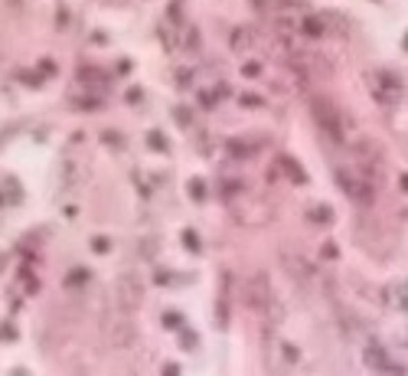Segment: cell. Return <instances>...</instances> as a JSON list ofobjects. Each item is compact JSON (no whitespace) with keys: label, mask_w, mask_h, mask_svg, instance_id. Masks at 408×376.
Masks as SVG:
<instances>
[{"label":"cell","mask_w":408,"mask_h":376,"mask_svg":"<svg viewBox=\"0 0 408 376\" xmlns=\"http://www.w3.org/2000/svg\"><path fill=\"white\" fill-rule=\"evenodd\" d=\"M108 337H112L114 347H131V340H134V327L127 324V321H118V324L108 327Z\"/></svg>","instance_id":"3957f363"},{"label":"cell","mask_w":408,"mask_h":376,"mask_svg":"<svg viewBox=\"0 0 408 376\" xmlns=\"http://www.w3.org/2000/svg\"><path fill=\"white\" fill-rule=\"evenodd\" d=\"M314 112H317V125L323 128V135L334 141H343V112L336 108V105H330L327 99L314 101Z\"/></svg>","instance_id":"6da1fadb"},{"label":"cell","mask_w":408,"mask_h":376,"mask_svg":"<svg viewBox=\"0 0 408 376\" xmlns=\"http://www.w3.org/2000/svg\"><path fill=\"white\" fill-rule=\"evenodd\" d=\"M114 298H118V308L124 314H131L141 304V281L134 275H121L114 281Z\"/></svg>","instance_id":"7a4b0ae2"}]
</instances>
